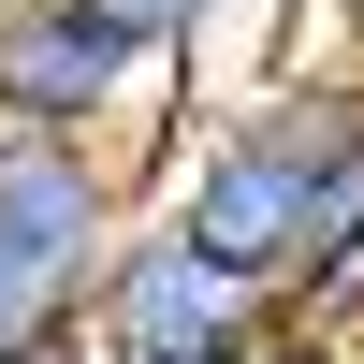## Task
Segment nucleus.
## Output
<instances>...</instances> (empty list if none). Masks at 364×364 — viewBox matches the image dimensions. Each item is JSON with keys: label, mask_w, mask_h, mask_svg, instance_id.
I'll list each match as a JSON object with an SVG mask.
<instances>
[{"label": "nucleus", "mask_w": 364, "mask_h": 364, "mask_svg": "<svg viewBox=\"0 0 364 364\" xmlns=\"http://www.w3.org/2000/svg\"><path fill=\"white\" fill-rule=\"evenodd\" d=\"M161 219L190 248H219L233 277L291 291L364 219V73L306 58V73H248L233 102H204V132L161 175Z\"/></svg>", "instance_id": "1"}, {"label": "nucleus", "mask_w": 364, "mask_h": 364, "mask_svg": "<svg viewBox=\"0 0 364 364\" xmlns=\"http://www.w3.org/2000/svg\"><path fill=\"white\" fill-rule=\"evenodd\" d=\"M132 219H146V175L117 146L0 132V364H87V306Z\"/></svg>", "instance_id": "2"}, {"label": "nucleus", "mask_w": 364, "mask_h": 364, "mask_svg": "<svg viewBox=\"0 0 364 364\" xmlns=\"http://www.w3.org/2000/svg\"><path fill=\"white\" fill-rule=\"evenodd\" d=\"M277 336V291L233 277L219 248H190V233L146 204L132 248L102 262V306H87V364H233Z\"/></svg>", "instance_id": "4"}, {"label": "nucleus", "mask_w": 364, "mask_h": 364, "mask_svg": "<svg viewBox=\"0 0 364 364\" xmlns=\"http://www.w3.org/2000/svg\"><path fill=\"white\" fill-rule=\"evenodd\" d=\"M190 102V73H161L146 44H117L87 0H0V132H58V146H117L161 204L175 132L161 117Z\"/></svg>", "instance_id": "3"}, {"label": "nucleus", "mask_w": 364, "mask_h": 364, "mask_svg": "<svg viewBox=\"0 0 364 364\" xmlns=\"http://www.w3.org/2000/svg\"><path fill=\"white\" fill-rule=\"evenodd\" d=\"M87 15H102L117 44H146L161 73H190V58L219 44V0H87Z\"/></svg>", "instance_id": "5"}, {"label": "nucleus", "mask_w": 364, "mask_h": 364, "mask_svg": "<svg viewBox=\"0 0 364 364\" xmlns=\"http://www.w3.org/2000/svg\"><path fill=\"white\" fill-rule=\"evenodd\" d=\"M350 364H364V336H350Z\"/></svg>", "instance_id": "7"}, {"label": "nucleus", "mask_w": 364, "mask_h": 364, "mask_svg": "<svg viewBox=\"0 0 364 364\" xmlns=\"http://www.w3.org/2000/svg\"><path fill=\"white\" fill-rule=\"evenodd\" d=\"M350 73H364V15H350Z\"/></svg>", "instance_id": "6"}]
</instances>
